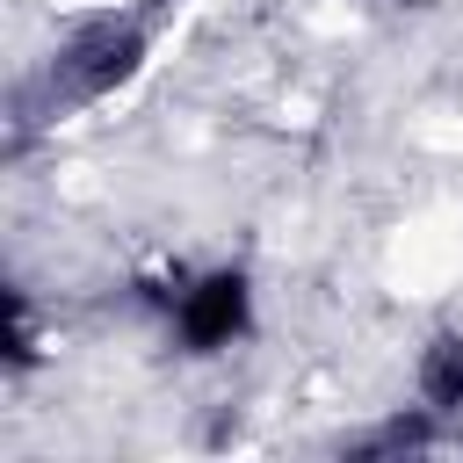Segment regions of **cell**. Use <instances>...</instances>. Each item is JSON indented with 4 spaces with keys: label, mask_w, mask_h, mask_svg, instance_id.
I'll return each instance as SVG.
<instances>
[{
    "label": "cell",
    "mask_w": 463,
    "mask_h": 463,
    "mask_svg": "<svg viewBox=\"0 0 463 463\" xmlns=\"http://www.w3.org/2000/svg\"><path fill=\"white\" fill-rule=\"evenodd\" d=\"M159 7H166V0H145V7H94V14H80V22L51 43V58H43L36 80L22 87V101H29L43 123H65V116L101 109L109 94H123V87L145 72V58H152Z\"/></svg>",
    "instance_id": "cell-1"
},
{
    "label": "cell",
    "mask_w": 463,
    "mask_h": 463,
    "mask_svg": "<svg viewBox=\"0 0 463 463\" xmlns=\"http://www.w3.org/2000/svg\"><path fill=\"white\" fill-rule=\"evenodd\" d=\"M145 304L166 318L181 354H232L253 333V275L239 260L210 268H166L145 282Z\"/></svg>",
    "instance_id": "cell-2"
},
{
    "label": "cell",
    "mask_w": 463,
    "mask_h": 463,
    "mask_svg": "<svg viewBox=\"0 0 463 463\" xmlns=\"http://www.w3.org/2000/svg\"><path fill=\"white\" fill-rule=\"evenodd\" d=\"M434 449H463V427L441 420V412H427L420 398L340 441V456H362V463H398V456H434Z\"/></svg>",
    "instance_id": "cell-3"
},
{
    "label": "cell",
    "mask_w": 463,
    "mask_h": 463,
    "mask_svg": "<svg viewBox=\"0 0 463 463\" xmlns=\"http://www.w3.org/2000/svg\"><path fill=\"white\" fill-rule=\"evenodd\" d=\"M412 398L463 427V326L427 333V347L412 354Z\"/></svg>",
    "instance_id": "cell-4"
}]
</instances>
